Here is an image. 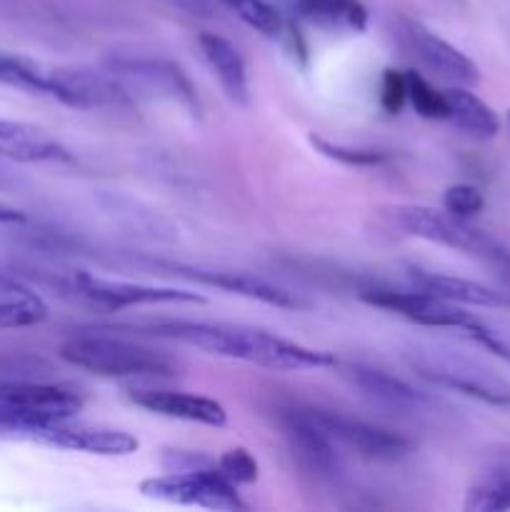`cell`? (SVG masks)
<instances>
[{
	"instance_id": "obj_1",
	"label": "cell",
	"mask_w": 510,
	"mask_h": 512,
	"mask_svg": "<svg viewBox=\"0 0 510 512\" xmlns=\"http://www.w3.org/2000/svg\"><path fill=\"white\" fill-rule=\"evenodd\" d=\"M153 335L180 340L185 345L205 350L218 358L243 360L258 368L280 370V373H303V370H325L338 365L333 353L315 350L293 340L278 338L258 328L228 323H193V320H165L150 325Z\"/></svg>"
},
{
	"instance_id": "obj_2",
	"label": "cell",
	"mask_w": 510,
	"mask_h": 512,
	"mask_svg": "<svg viewBox=\"0 0 510 512\" xmlns=\"http://www.w3.org/2000/svg\"><path fill=\"white\" fill-rule=\"evenodd\" d=\"M378 220L390 233L428 240L483 260L510 280V250L483 230L465 223V218L450 215L448 210H435L428 205H388L378 210Z\"/></svg>"
},
{
	"instance_id": "obj_3",
	"label": "cell",
	"mask_w": 510,
	"mask_h": 512,
	"mask_svg": "<svg viewBox=\"0 0 510 512\" xmlns=\"http://www.w3.org/2000/svg\"><path fill=\"white\" fill-rule=\"evenodd\" d=\"M60 358L100 378H170L175 373L170 355L113 335H75L60 345Z\"/></svg>"
},
{
	"instance_id": "obj_4",
	"label": "cell",
	"mask_w": 510,
	"mask_h": 512,
	"mask_svg": "<svg viewBox=\"0 0 510 512\" xmlns=\"http://www.w3.org/2000/svg\"><path fill=\"white\" fill-rule=\"evenodd\" d=\"M83 400L78 393L48 383L0 385V433L28 440L33 430L75 418Z\"/></svg>"
},
{
	"instance_id": "obj_5",
	"label": "cell",
	"mask_w": 510,
	"mask_h": 512,
	"mask_svg": "<svg viewBox=\"0 0 510 512\" xmlns=\"http://www.w3.org/2000/svg\"><path fill=\"white\" fill-rule=\"evenodd\" d=\"M410 365L430 383L478 398L488 405L510 408V380L500 378L495 370L485 368L478 360L465 358L453 350L418 348L410 355Z\"/></svg>"
},
{
	"instance_id": "obj_6",
	"label": "cell",
	"mask_w": 510,
	"mask_h": 512,
	"mask_svg": "<svg viewBox=\"0 0 510 512\" xmlns=\"http://www.w3.org/2000/svg\"><path fill=\"white\" fill-rule=\"evenodd\" d=\"M140 493L150 500H160V503L193 505V508L205 510L235 512L248 508L240 500L235 483H230L215 463L208 465V468L183 470V473L165 470V475L143 480Z\"/></svg>"
},
{
	"instance_id": "obj_7",
	"label": "cell",
	"mask_w": 510,
	"mask_h": 512,
	"mask_svg": "<svg viewBox=\"0 0 510 512\" xmlns=\"http://www.w3.org/2000/svg\"><path fill=\"white\" fill-rule=\"evenodd\" d=\"M105 68L128 88L133 100H170L180 108L198 113V95L188 75L170 60L115 58Z\"/></svg>"
},
{
	"instance_id": "obj_8",
	"label": "cell",
	"mask_w": 510,
	"mask_h": 512,
	"mask_svg": "<svg viewBox=\"0 0 510 512\" xmlns=\"http://www.w3.org/2000/svg\"><path fill=\"white\" fill-rule=\"evenodd\" d=\"M65 293L75 295L88 303L90 308L115 313V310L138 308V305H160V303H205L203 295L178 288H158V285L123 283V280L93 278L88 273H73L65 280Z\"/></svg>"
},
{
	"instance_id": "obj_9",
	"label": "cell",
	"mask_w": 510,
	"mask_h": 512,
	"mask_svg": "<svg viewBox=\"0 0 510 512\" xmlns=\"http://www.w3.org/2000/svg\"><path fill=\"white\" fill-rule=\"evenodd\" d=\"M358 295L363 303L388 310V313L400 315V318L410 320L415 325H423V328H448L468 333L475 320H478L463 305L448 303V300H440L435 295L415 288L398 290L388 288V285H368Z\"/></svg>"
},
{
	"instance_id": "obj_10",
	"label": "cell",
	"mask_w": 510,
	"mask_h": 512,
	"mask_svg": "<svg viewBox=\"0 0 510 512\" xmlns=\"http://www.w3.org/2000/svg\"><path fill=\"white\" fill-rule=\"evenodd\" d=\"M280 428L305 473L320 480H335V475L340 473L338 450H335L333 435L325 430L315 410H280Z\"/></svg>"
},
{
	"instance_id": "obj_11",
	"label": "cell",
	"mask_w": 510,
	"mask_h": 512,
	"mask_svg": "<svg viewBox=\"0 0 510 512\" xmlns=\"http://www.w3.org/2000/svg\"><path fill=\"white\" fill-rule=\"evenodd\" d=\"M28 440L35 445H43V448L100 455V458H125L140 448L138 438L125 433V430L73 423V418L43 425V428L33 430Z\"/></svg>"
},
{
	"instance_id": "obj_12",
	"label": "cell",
	"mask_w": 510,
	"mask_h": 512,
	"mask_svg": "<svg viewBox=\"0 0 510 512\" xmlns=\"http://www.w3.org/2000/svg\"><path fill=\"white\" fill-rule=\"evenodd\" d=\"M158 268L168 270V273L178 275V278L195 280L208 288L225 290V293L243 295V298L258 300V303L270 305V308H285V310H308L310 303L300 298L298 293H290L283 285H275L270 280L260 278V275L250 273H235V270H205L193 268V265H180V263H155Z\"/></svg>"
},
{
	"instance_id": "obj_13",
	"label": "cell",
	"mask_w": 510,
	"mask_h": 512,
	"mask_svg": "<svg viewBox=\"0 0 510 512\" xmlns=\"http://www.w3.org/2000/svg\"><path fill=\"white\" fill-rule=\"evenodd\" d=\"M315 415L325 425V430L333 435L335 443H343L345 448H350L365 460L393 463V460L410 455V450H413V443L405 435L380 428V425H370L365 420H355L340 413H325V410H315Z\"/></svg>"
},
{
	"instance_id": "obj_14",
	"label": "cell",
	"mask_w": 510,
	"mask_h": 512,
	"mask_svg": "<svg viewBox=\"0 0 510 512\" xmlns=\"http://www.w3.org/2000/svg\"><path fill=\"white\" fill-rule=\"evenodd\" d=\"M403 35L408 40L410 53L415 55L420 65H423L428 73H433L435 78L445 80L450 85H475L480 80L478 65L468 58L465 53H460L455 45H450L448 40H443L440 35H435L433 30L425 28L423 23H415V20H405L403 23Z\"/></svg>"
},
{
	"instance_id": "obj_15",
	"label": "cell",
	"mask_w": 510,
	"mask_h": 512,
	"mask_svg": "<svg viewBox=\"0 0 510 512\" xmlns=\"http://www.w3.org/2000/svg\"><path fill=\"white\" fill-rule=\"evenodd\" d=\"M130 400L138 408L163 415V418L210 425V428H223L228 423V413H225L223 405L213 398H205V395H190L163 388H135L130 390Z\"/></svg>"
},
{
	"instance_id": "obj_16",
	"label": "cell",
	"mask_w": 510,
	"mask_h": 512,
	"mask_svg": "<svg viewBox=\"0 0 510 512\" xmlns=\"http://www.w3.org/2000/svg\"><path fill=\"white\" fill-rule=\"evenodd\" d=\"M345 378L353 388L360 390L363 398L380 405V408L398 410V413H420L430 405V400L420 390H415L413 385L395 378V375L385 373V370L368 368V365H350Z\"/></svg>"
},
{
	"instance_id": "obj_17",
	"label": "cell",
	"mask_w": 510,
	"mask_h": 512,
	"mask_svg": "<svg viewBox=\"0 0 510 512\" xmlns=\"http://www.w3.org/2000/svg\"><path fill=\"white\" fill-rule=\"evenodd\" d=\"M408 283L410 288L423 290V293L455 305H470V308H505V305H510L508 293H500V290L488 288L483 283H473V280L455 278V275L410 268Z\"/></svg>"
},
{
	"instance_id": "obj_18",
	"label": "cell",
	"mask_w": 510,
	"mask_h": 512,
	"mask_svg": "<svg viewBox=\"0 0 510 512\" xmlns=\"http://www.w3.org/2000/svg\"><path fill=\"white\" fill-rule=\"evenodd\" d=\"M0 158L15 163H63L70 153L43 128L0 120Z\"/></svg>"
},
{
	"instance_id": "obj_19",
	"label": "cell",
	"mask_w": 510,
	"mask_h": 512,
	"mask_svg": "<svg viewBox=\"0 0 510 512\" xmlns=\"http://www.w3.org/2000/svg\"><path fill=\"white\" fill-rule=\"evenodd\" d=\"M203 58L208 60L210 70L218 78L220 88L225 90L233 103L248 105L250 100V80H248V65L240 50L230 43L228 38L218 33H203L198 38Z\"/></svg>"
},
{
	"instance_id": "obj_20",
	"label": "cell",
	"mask_w": 510,
	"mask_h": 512,
	"mask_svg": "<svg viewBox=\"0 0 510 512\" xmlns=\"http://www.w3.org/2000/svg\"><path fill=\"white\" fill-rule=\"evenodd\" d=\"M295 10L305 23L328 33H363L368 10L360 0H295Z\"/></svg>"
},
{
	"instance_id": "obj_21",
	"label": "cell",
	"mask_w": 510,
	"mask_h": 512,
	"mask_svg": "<svg viewBox=\"0 0 510 512\" xmlns=\"http://www.w3.org/2000/svg\"><path fill=\"white\" fill-rule=\"evenodd\" d=\"M448 103V120H453L460 130L478 140H490L498 135L500 120L488 103L470 93L465 85H450L443 90Z\"/></svg>"
},
{
	"instance_id": "obj_22",
	"label": "cell",
	"mask_w": 510,
	"mask_h": 512,
	"mask_svg": "<svg viewBox=\"0 0 510 512\" xmlns=\"http://www.w3.org/2000/svg\"><path fill=\"white\" fill-rule=\"evenodd\" d=\"M48 318V305L35 290L15 280L13 275H0V330L30 328Z\"/></svg>"
},
{
	"instance_id": "obj_23",
	"label": "cell",
	"mask_w": 510,
	"mask_h": 512,
	"mask_svg": "<svg viewBox=\"0 0 510 512\" xmlns=\"http://www.w3.org/2000/svg\"><path fill=\"white\" fill-rule=\"evenodd\" d=\"M463 508L468 512L510 510V455L495 460L465 495Z\"/></svg>"
},
{
	"instance_id": "obj_24",
	"label": "cell",
	"mask_w": 510,
	"mask_h": 512,
	"mask_svg": "<svg viewBox=\"0 0 510 512\" xmlns=\"http://www.w3.org/2000/svg\"><path fill=\"white\" fill-rule=\"evenodd\" d=\"M245 25L258 30L265 38H278L283 33L285 23L278 10L268 0H223Z\"/></svg>"
},
{
	"instance_id": "obj_25",
	"label": "cell",
	"mask_w": 510,
	"mask_h": 512,
	"mask_svg": "<svg viewBox=\"0 0 510 512\" xmlns=\"http://www.w3.org/2000/svg\"><path fill=\"white\" fill-rule=\"evenodd\" d=\"M0 83L13 85V88L20 90H30V93H50L48 70H40L35 65L25 63V60L5 53H0Z\"/></svg>"
},
{
	"instance_id": "obj_26",
	"label": "cell",
	"mask_w": 510,
	"mask_h": 512,
	"mask_svg": "<svg viewBox=\"0 0 510 512\" xmlns=\"http://www.w3.org/2000/svg\"><path fill=\"white\" fill-rule=\"evenodd\" d=\"M408 100L420 118L428 120H448V103H445L443 90L430 85L415 70H408Z\"/></svg>"
},
{
	"instance_id": "obj_27",
	"label": "cell",
	"mask_w": 510,
	"mask_h": 512,
	"mask_svg": "<svg viewBox=\"0 0 510 512\" xmlns=\"http://www.w3.org/2000/svg\"><path fill=\"white\" fill-rule=\"evenodd\" d=\"M310 145L318 148L325 158L338 160V163L350 165V168H375V165L385 163L388 155L380 153V150L370 148H350V145L333 143V140H325L320 135H310Z\"/></svg>"
},
{
	"instance_id": "obj_28",
	"label": "cell",
	"mask_w": 510,
	"mask_h": 512,
	"mask_svg": "<svg viewBox=\"0 0 510 512\" xmlns=\"http://www.w3.org/2000/svg\"><path fill=\"white\" fill-rule=\"evenodd\" d=\"M218 470L235 485H250L258 480V460L245 448H230L218 458Z\"/></svg>"
},
{
	"instance_id": "obj_29",
	"label": "cell",
	"mask_w": 510,
	"mask_h": 512,
	"mask_svg": "<svg viewBox=\"0 0 510 512\" xmlns=\"http://www.w3.org/2000/svg\"><path fill=\"white\" fill-rule=\"evenodd\" d=\"M443 208L455 218H473L485 208V198L475 185L458 183L443 193Z\"/></svg>"
},
{
	"instance_id": "obj_30",
	"label": "cell",
	"mask_w": 510,
	"mask_h": 512,
	"mask_svg": "<svg viewBox=\"0 0 510 512\" xmlns=\"http://www.w3.org/2000/svg\"><path fill=\"white\" fill-rule=\"evenodd\" d=\"M405 100H408V75L403 70L388 68L383 73V83H380V105L385 113L398 115Z\"/></svg>"
},
{
	"instance_id": "obj_31",
	"label": "cell",
	"mask_w": 510,
	"mask_h": 512,
	"mask_svg": "<svg viewBox=\"0 0 510 512\" xmlns=\"http://www.w3.org/2000/svg\"><path fill=\"white\" fill-rule=\"evenodd\" d=\"M25 213H20L18 208H10V205L0 203V225L5 223H23Z\"/></svg>"
},
{
	"instance_id": "obj_32",
	"label": "cell",
	"mask_w": 510,
	"mask_h": 512,
	"mask_svg": "<svg viewBox=\"0 0 510 512\" xmlns=\"http://www.w3.org/2000/svg\"><path fill=\"white\" fill-rule=\"evenodd\" d=\"M0 275H8V270H5L3 265H0Z\"/></svg>"
},
{
	"instance_id": "obj_33",
	"label": "cell",
	"mask_w": 510,
	"mask_h": 512,
	"mask_svg": "<svg viewBox=\"0 0 510 512\" xmlns=\"http://www.w3.org/2000/svg\"><path fill=\"white\" fill-rule=\"evenodd\" d=\"M508 118H510V113H508Z\"/></svg>"
}]
</instances>
